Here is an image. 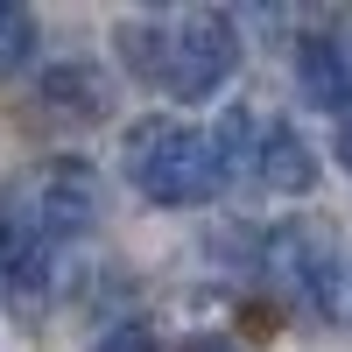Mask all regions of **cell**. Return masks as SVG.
I'll return each instance as SVG.
<instances>
[{"label": "cell", "instance_id": "6da1fadb", "mask_svg": "<svg viewBox=\"0 0 352 352\" xmlns=\"http://www.w3.org/2000/svg\"><path fill=\"white\" fill-rule=\"evenodd\" d=\"M120 50L141 78H155L169 99H212L219 85L240 64V36L232 21L212 14V8H176V14H141V21H120Z\"/></svg>", "mask_w": 352, "mask_h": 352}, {"label": "cell", "instance_id": "7a4b0ae2", "mask_svg": "<svg viewBox=\"0 0 352 352\" xmlns=\"http://www.w3.org/2000/svg\"><path fill=\"white\" fill-rule=\"evenodd\" d=\"M127 169L148 204H169V212H184V204H212L226 190V148H219V127H184V120H155L127 141Z\"/></svg>", "mask_w": 352, "mask_h": 352}, {"label": "cell", "instance_id": "3957f363", "mask_svg": "<svg viewBox=\"0 0 352 352\" xmlns=\"http://www.w3.org/2000/svg\"><path fill=\"white\" fill-rule=\"evenodd\" d=\"M261 275H268L275 289H289L296 303L338 317V247L324 226H275L268 240H261Z\"/></svg>", "mask_w": 352, "mask_h": 352}, {"label": "cell", "instance_id": "277c9868", "mask_svg": "<svg viewBox=\"0 0 352 352\" xmlns=\"http://www.w3.org/2000/svg\"><path fill=\"white\" fill-rule=\"evenodd\" d=\"M56 232L36 219L28 190H0V282L21 289V296H50L56 282Z\"/></svg>", "mask_w": 352, "mask_h": 352}, {"label": "cell", "instance_id": "5b68a950", "mask_svg": "<svg viewBox=\"0 0 352 352\" xmlns=\"http://www.w3.org/2000/svg\"><path fill=\"white\" fill-rule=\"evenodd\" d=\"M28 204H36V219L56 240L92 232L99 226V176H92V162H43V176L28 184Z\"/></svg>", "mask_w": 352, "mask_h": 352}, {"label": "cell", "instance_id": "8992f818", "mask_svg": "<svg viewBox=\"0 0 352 352\" xmlns=\"http://www.w3.org/2000/svg\"><path fill=\"white\" fill-rule=\"evenodd\" d=\"M254 176L268 190H282V197H303L317 184V148L289 120H268V127H261V148H254Z\"/></svg>", "mask_w": 352, "mask_h": 352}, {"label": "cell", "instance_id": "52a82bcc", "mask_svg": "<svg viewBox=\"0 0 352 352\" xmlns=\"http://www.w3.org/2000/svg\"><path fill=\"white\" fill-rule=\"evenodd\" d=\"M43 99H50V106H71L78 120H99V113L113 106V99H106V78H99L92 64H56V71L43 78Z\"/></svg>", "mask_w": 352, "mask_h": 352}, {"label": "cell", "instance_id": "ba28073f", "mask_svg": "<svg viewBox=\"0 0 352 352\" xmlns=\"http://www.w3.org/2000/svg\"><path fill=\"white\" fill-rule=\"evenodd\" d=\"M36 56V14L28 8H0V71H21Z\"/></svg>", "mask_w": 352, "mask_h": 352}, {"label": "cell", "instance_id": "9c48e42d", "mask_svg": "<svg viewBox=\"0 0 352 352\" xmlns=\"http://www.w3.org/2000/svg\"><path fill=\"white\" fill-rule=\"evenodd\" d=\"M92 352H162L155 345V331L148 324H113V331H99V345Z\"/></svg>", "mask_w": 352, "mask_h": 352}, {"label": "cell", "instance_id": "30bf717a", "mask_svg": "<svg viewBox=\"0 0 352 352\" xmlns=\"http://www.w3.org/2000/svg\"><path fill=\"white\" fill-rule=\"evenodd\" d=\"M324 43H331V56H338V78H345V92H352V21H345V28H331Z\"/></svg>", "mask_w": 352, "mask_h": 352}, {"label": "cell", "instance_id": "8fae6325", "mask_svg": "<svg viewBox=\"0 0 352 352\" xmlns=\"http://www.w3.org/2000/svg\"><path fill=\"white\" fill-rule=\"evenodd\" d=\"M338 162L352 169V106H338Z\"/></svg>", "mask_w": 352, "mask_h": 352}, {"label": "cell", "instance_id": "7c38bea8", "mask_svg": "<svg viewBox=\"0 0 352 352\" xmlns=\"http://www.w3.org/2000/svg\"><path fill=\"white\" fill-rule=\"evenodd\" d=\"M190 352H240V345H226V338H197Z\"/></svg>", "mask_w": 352, "mask_h": 352}]
</instances>
